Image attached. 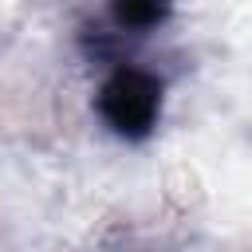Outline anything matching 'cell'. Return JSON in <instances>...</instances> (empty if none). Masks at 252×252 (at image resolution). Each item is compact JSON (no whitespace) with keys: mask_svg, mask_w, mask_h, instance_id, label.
Instances as JSON below:
<instances>
[{"mask_svg":"<svg viewBox=\"0 0 252 252\" xmlns=\"http://www.w3.org/2000/svg\"><path fill=\"white\" fill-rule=\"evenodd\" d=\"M161 91L165 87L154 71L122 63L102 79L94 110H98V118L106 122L110 134H118L126 142H138V138L154 134V126L161 118Z\"/></svg>","mask_w":252,"mask_h":252,"instance_id":"1","label":"cell"},{"mask_svg":"<svg viewBox=\"0 0 252 252\" xmlns=\"http://www.w3.org/2000/svg\"><path fill=\"white\" fill-rule=\"evenodd\" d=\"M173 12V0H110V20L118 32L130 35H146L154 28H161Z\"/></svg>","mask_w":252,"mask_h":252,"instance_id":"2","label":"cell"}]
</instances>
